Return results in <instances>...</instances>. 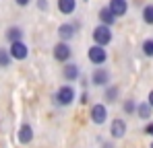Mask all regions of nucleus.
I'll return each instance as SVG.
<instances>
[{
    "label": "nucleus",
    "instance_id": "nucleus-1",
    "mask_svg": "<svg viewBox=\"0 0 153 148\" xmlns=\"http://www.w3.org/2000/svg\"><path fill=\"white\" fill-rule=\"evenodd\" d=\"M76 99V91L73 84H62L56 89V93L52 95V103L56 107H71Z\"/></svg>",
    "mask_w": 153,
    "mask_h": 148
},
{
    "label": "nucleus",
    "instance_id": "nucleus-2",
    "mask_svg": "<svg viewBox=\"0 0 153 148\" xmlns=\"http://www.w3.org/2000/svg\"><path fill=\"white\" fill-rule=\"evenodd\" d=\"M89 82H91V86L105 89V86H110V82H112V74H110V70H108L105 66H95L93 72L89 74Z\"/></svg>",
    "mask_w": 153,
    "mask_h": 148
},
{
    "label": "nucleus",
    "instance_id": "nucleus-3",
    "mask_svg": "<svg viewBox=\"0 0 153 148\" xmlns=\"http://www.w3.org/2000/svg\"><path fill=\"white\" fill-rule=\"evenodd\" d=\"M52 58L58 62V64H68L73 62V48L68 41H58L54 48H52Z\"/></svg>",
    "mask_w": 153,
    "mask_h": 148
},
{
    "label": "nucleus",
    "instance_id": "nucleus-4",
    "mask_svg": "<svg viewBox=\"0 0 153 148\" xmlns=\"http://www.w3.org/2000/svg\"><path fill=\"white\" fill-rule=\"evenodd\" d=\"M91 37H93V43L95 45H102V48H108L110 43H112V39H114V33H112V27H108V25H97L95 29H93V33H91Z\"/></svg>",
    "mask_w": 153,
    "mask_h": 148
},
{
    "label": "nucleus",
    "instance_id": "nucleus-5",
    "mask_svg": "<svg viewBox=\"0 0 153 148\" xmlns=\"http://www.w3.org/2000/svg\"><path fill=\"white\" fill-rule=\"evenodd\" d=\"M89 119L95 125H103L108 122V105L105 103H93L89 109Z\"/></svg>",
    "mask_w": 153,
    "mask_h": 148
},
{
    "label": "nucleus",
    "instance_id": "nucleus-6",
    "mask_svg": "<svg viewBox=\"0 0 153 148\" xmlns=\"http://www.w3.org/2000/svg\"><path fill=\"white\" fill-rule=\"evenodd\" d=\"M87 60H89L93 66H103V64L108 62V49L93 43L91 48L87 49Z\"/></svg>",
    "mask_w": 153,
    "mask_h": 148
},
{
    "label": "nucleus",
    "instance_id": "nucleus-7",
    "mask_svg": "<svg viewBox=\"0 0 153 148\" xmlns=\"http://www.w3.org/2000/svg\"><path fill=\"white\" fill-rule=\"evenodd\" d=\"M126 130H128V125L124 117H114L110 122V138L112 140H122L126 136Z\"/></svg>",
    "mask_w": 153,
    "mask_h": 148
},
{
    "label": "nucleus",
    "instance_id": "nucleus-8",
    "mask_svg": "<svg viewBox=\"0 0 153 148\" xmlns=\"http://www.w3.org/2000/svg\"><path fill=\"white\" fill-rule=\"evenodd\" d=\"M81 76H83V74H81V68H79V64H75V62H68V64H64V66H62V78H64L68 84L76 82Z\"/></svg>",
    "mask_w": 153,
    "mask_h": 148
},
{
    "label": "nucleus",
    "instance_id": "nucleus-9",
    "mask_svg": "<svg viewBox=\"0 0 153 148\" xmlns=\"http://www.w3.org/2000/svg\"><path fill=\"white\" fill-rule=\"evenodd\" d=\"M10 56H13V60H19V62H23L27 60V56H29V48H27L23 41H15V43H10Z\"/></svg>",
    "mask_w": 153,
    "mask_h": 148
},
{
    "label": "nucleus",
    "instance_id": "nucleus-10",
    "mask_svg": "<svg viewBox=\"0 0 153 148\" xmlns=\"http://www.w3.org/2000/svg\"><path fill=\"white\" fill-rule=\"evenodd\" d=\"M56 33H58L60 41H68V43H71V39L76 35V27H75V23H62L58 27Z\"/></svg>",
    "mask_w": 153,
    "mask_h": 148
},
{
    "label": "nucleus",
    "instance_id": "nucleus-11",
    "mask_svg": "<svg viewBox=\"0 0 153 148\" xmlns=\"http://www.w3.org/2000/svg\"><path fill=\"white\" fill-rule=\"evenodd\" d=\"M33 127H31V123H23L21 127H19V134H17V140H19V144H31V140H33Z\"/></svg>",
    "mask_w": 153,
    "mask_h": 148
},
{
    "label": "nucleus",
    "instance_id": "nucleus-12",
    "mask_svg": "<svg viewBox=\"0 0 153 148\" xmlns=\"http://www.w3.org/2000/svg\"><path fill=\"white\" fill-rule=\"evenodd\" d=\"M120 86L118 84H110V86H105L103 89V103L105 105H112V103H116L118 97H120Z\"/></svg>",
    "mask_w": 153,
    "mask_h": 148
},
{
    "label": "nucleus",
    "instance_id": "nucleus-13",
    "mask_svg": "<svg viewBox=\"0 0 153 148\" xmlns=\"http://www.w3.org/2000/svg\"><path fill=\"white\" fill-rule=\"evenodd\" d=\"M108 6H110V10H112L118 19L124 17V15L128 12V0H110Z\"/></svg>",
    "mask_w": 153,
    "mask_h": 148
},
{
    "label": "nucleus",
    "instance_id": "nucleus-14",
    "mask_svg": "<svg viewBox=\"0 0 153 148\" xmlns=\"http://www.w3.org/2000/svg\"><path fill=\"white\" fill-rule=\"evenodd\" d=\"M97 17H100V23L108 25V27H112V25L118 21V17L110 10V6H102V8H100V12H97Z\"/></svg>",
    "mask_w": 153,
    "mask_h": 148
},
{
    "label": "nucleus",
    "instance_id": "nucleus-15",
    "mask_svg": "<svg viewBox=\"0 0 153 148\" xmlns=\"http://www.w3.org/2000/svg\"><path fill=\"white\" fill-rule=\"evenodd\" d=\"M4 37H6V41H8V43L23 41V29H21V27H17V25H13V27H8V29H6Z\"/></svg>",
    "mask_w": 153,
    "mask_h": 148
},
{
    "label": "nucleus",
    "instance_id": "nucleus-16",
    "mask_svg": "<svg viewBox=\"0 0 153 148\" xmlns=\"http://www.w3.org/2000/svg\"><path fill=\"white\" fill-rule=\"evenodd\" d=\"M153 115V107L145 101V103H139V107H137V117L139 119H145V122H149Z\"/></svg>",
    "mask_w": 153,
    "mask_h": 148
},
{
    "label": "nucleus",
    "instance_id": "nucleus-17",
    "mask_svg": "<svg viewBox=\"0 0 153 148\" xmlns=\"http://www.w3.org/2000/svg\"><path fill=\"white\" fill-rule=\"evenodd\" d=\"M76 8V0H58V10L62 12V15H73Z\"/></svg>",
    "mask_w": 153,
    "mask_h": 148
},
{
    "label": "nucleus",
    "instance_id": "nucleus-18",
    "mask_svg": "<svg viewBox=\"0 0 153 148\" xmlns=\"http://www.w3.org/2000/svg\"><path fill=\"white\" fill-rule=\"evenodd\" d=\"M137 107H139V103L132 97H128V99L122 101V113H124V115H137Z\"/></svg>",
    "mask_w": 153,
    "mask_h": 148
},
{
    "label": "nucleus",
    "instance_id": "nucleus-19",
    "mask_svg": "<svg viewBox=\"0 0 153 148\" xmlns=\"http://www.w3.org/2000/svg\"><path fill=\"white\" fill-rule=\"evenodd\" d=\"M141 17H143V23L145 25H153V4H145L143 6Z\"/></svg>",
    "mask_w": 153,
    "mask_h": 148
},
{
    "label": "nucleus",
    "instance_id": "nucleus-20",
    "mask_svg": "<svg viewBox=\"0 0 153 148\" xmlns=\"http://www.w3.org/2000/svg\"><path fill=\"white\" fill-rule=\"evenodd\" d=\"M10 62H13V56H10V51L4 48H0V68H8L10 66Z\"/></svg>",
    "mask_w": 153,
    "mask_h": 148
},
{
    "label": "nucleus",
    "instance_id": "nucleus-21",
    "mask_svg": "<svg viewBox=\"0 0 153 148\" xmlns=\"http://www.w3.org/2000/svg\"><path fill=\"white\" fill-rule=\"evenodd\" d=\"M141 51H143V56L145 58H153V39H145L143 43H141Z\"/></svg>",
    "mask_w": 153,
    "mask_h": 148
},
{
    "label": "nucleus",
    "instance_id": "nucleus-22",
    "mask_svg": "<svg viewBox=\"0 0 153 148\" xmlns=\"http://www.w3.org/2000/svg\"><path fill=\"white\" fill-rule=\"evenodd\" d=\"M79 103H81V105H87V103H89V93H87V91H83V93L79 95Z\"/></svg>",
    "mask_w": 153,
    "mask_h": 148
},
{
    "label": "nucleus",
    "instance_id": "nucleus-23",
    "mask_svg": "<svg viewBox=\"0 0 153 148\" xmlns=\"http://www.w3.org/2000/svg\"><path fill=\"white\" fill-rule=\"evenodd\" d=\"M37 8H39V10H44V12H46V10H48V8H50V4H48V0H37Z\"/></svg>",
    "mask_w": 153,
    "mask_h": 148
},
{
    "label": "nucleus",
    "instance_id": "nucleus-24",
    "mask_svg": "<svg viewBox=\"0 0 153 148\" xmlns=\"http://www.w3.org/2000/svg\"><path fill=\"white\" fill-rule=\"evenodd\" d=\"M100 146L102 148H114V142H112V140H102V138H100Z\"/></svg>",
    "mask_w": 153,
    "mask_h": 148
},
{
    "label": "nucleus",
    "instance_id": "nucleus-25",
    "mask_svg": "<svg viewBox=\"0 0 153 148\" xmlns=\"http://www.w3.org/2000/svg\"><path fill=\"white\" fill-rule=\"evenodd\" d=\"M147 136H153V122H147V125H145V130H143Z\"/></svg>",
    "mask_w": 153,
    "mask_h": 148
},
{
    "label": "nucleus",
    "instance_id": "nucleus-26",
    "mask_svg": "<svg viewBox=\"0 0 153 148\" xmlns=\"http://www.w3.org/2000/svg\"><path fill=\"white\" fill-rule=\"evenodd\" d=\"M147 103H149V105L153 107V89L149 91V95H147Z\"/></svg>",
    "mask_w": 153,
    "mask_h": 148
},
{
    "label": "nucleus",
    "instance_id": "nucleus-27",
    "mask_svg": "<svg viewBox=\"0 0 153 148\" xmlns=\"http://www.w3.org/2000/svg\"><path fill=\"white\" fill-rule=\"evenodd\" d=\"M15 2H17V4H19V6H27V4H29V2H31V0H15Z\"/></svg>",
    "mask_w": 153,
    "mask_h": 148
},
{
    "label": "nucleus",
    "instance_id": "nucleus-28",
    "mask_svg": "<svg viewBox=\"0 0 153 148\" xmlns=\"http://www.w3.org/2000/svg\"><path fill=\"white\" fill-rule=\"evenodd\" d=\"M151 148H153V142H151Z\"/></svg>",
    "mask_w": 153,
    "mask_h": 148
}]
</instances>
